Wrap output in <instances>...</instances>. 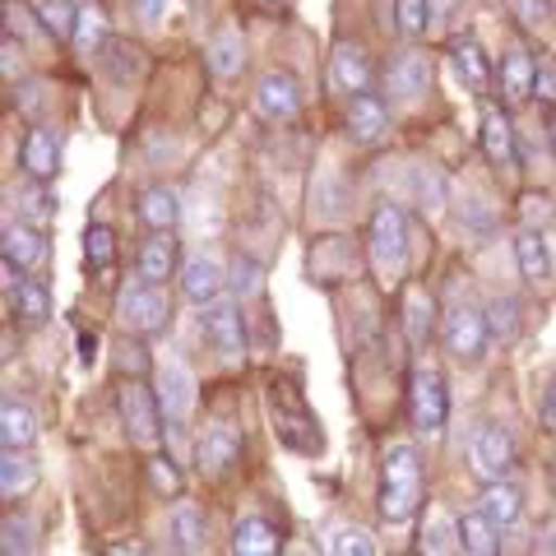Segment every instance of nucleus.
Listing matches in <instances>:
<instances>
[{
  "label": "nucleus",
  "instance_id": "nucleus-22",
  "mask_svg": "<svg viewBox=\"0 0 556 556\" xmlns=\"http://www.w3.org/2000/svg\"><path fill=\"white\" fill-rule=\"evenodd\" d=\"M208 70H214L218 79H232L241 75V65H247V42H241V33L237 28H223L214 33V42H208Z\"/></svg>",
  "mask_w": 556,
  "mask_h": 556
},
{
  "label": "nucleus",
  "instance_id": "nucleus-53",
  "mask_svg": "<svg viewBox=\"0 0 556 556\" xmlns=\"http://www.w3.org/2000/svg\"><path fill=\"white\" fill-rule=\"evenodd\" d=\"M274 5H278V0H274Z\"/></svg>",
  "mask_w": 556,
  "mask_h": 556
},
{
  "label": "nucleus",
  "instance_id": "nucleus-19",
  "mask_svg": "<svg viewBox=\"0 0 556 556\" xmlns=\"http://www.w3.org/2000/svg\"><path fill=\"white\" fill-rule=\"evenodd\" d=\"M56 163H61V144H56V135L51 130H28L24 139V172H28V181H51L56 177Z\"/></svg>",
  "mask_w": 556,
  "mask_h": 556
},
{
  "label": "nucleus",
  "instance_id": "nucleus-43",
  "mask_svg": "<svg viewBox=\"0 0 556 556\" xmlns=\"http://www.w3.org/2000/svg\"><path fill=\"white\" fill-rule=\"evenodd\" d=\"M533 93L556 108V70H552V65H538V84H533Z\"/></svg>",
  "mask_w": 556,
  "mask_h": 556
},
{
  "label": "nucleus",
  "instance_id": "nucleus-23",
  "mask_svg": "<svg viewBox=\"0 0 556 556\" xmlns=\"http://www.w3.org/2000/svg\"><path fill=\"white\" fill-rule=\"evenodd\" d=\"M459 547L468 556H496L501 552V529L482 510H468V515H459Z\"/></svg>",
  "mask_w": 556,
  "mask_h": 556
},
{
  "label": "nucleus",
  "instance_id": "nucleus-50",
  "mask_svg": "<svg viewBox=\"0 0 556 556\" xmlns=\"http://www.w3.org/2000/svg\"><path fill=\"white\" fill-rule=\"evenodd\" d=\"M108 556H144V547H135V543H121V547H112Z\"/></svg>",
  "mask_w": 556,
  "mask_h": 556
},
{
  "label": "nucleus",
  "instance_id": "nucleus-18",
  "mask_svg": "<svg viewBox=\"0 0 556 556\" xmlns=\"http://www.w3.org/2000/svg\"><path fill=\"white\" fill-rule=\"evenodd\" d=\"M404 329L413 348H427L437 334V302H431L427 288H408L404 292Z\"/></svg>",
  "mask_w": 556,
  "mask_h": 556
},
{
  "label": "nucleus",
  "instance_id": "nucleus-42",
  "mask_svg": "<svg viewBox=\"0 0 556 556\" xmlns=\"http://www.w3.org/2000/svg\"><path fill=\"white\" fill-rule=\"evenodd\" d=\"M228 283H232V292H237V298H251V292L260 288V269L251 265V260H237V265H232V278H228Z\"/></svg>",
  "mask_w": 556,
  "mask_h": 556
},
{
  "label": "nucleus",
  "instance_id": "nucleus-8",
  "mask_svg": "<svg viewBox=\"0 0 556 556\" xmlns=\"http://www.w3.org/2000/svg\"><path fill=\"white\" fill-rule=\"evenodd\" d=\"M255 112L269 121V126H288L302 112V84L288 75V70H269L265 79L255 84Z\"/></svg>",
  "mask_w": 556,
  "mask_h": 556
},
{
  "label": "nucleus",
  "instance_id": "nucleus-3",
  "mask_svg": "<svg viewBox=\"0 0 556 556\" xmlns=\"http://www.w3.org/2000/svg\"><path fill=\"white\" fill-rule=\"evenodd\" d=\"M408 417L422 437H437L450 417V394H445V380L437 367H413L408 380Z\"/></svg>",
  "mask_w": 556,
  "mask_h": 556
},
{
  "label": "nucleus",
  "instance_id": "nucleus-34",
  "mask_svg": "<svg viewBox=\"0 0 556 556\" xmlns=\"http://www.w3.org/2000/svg\"><path fill=\"white\" fill-rule=\"evenodd\" d=\"M84 260H89V269L102 274V278L116 269V237H112V228L93 223V228L84 232Z\"/></svg>",
  "mask_w": 556,
  "mask_h": 556
},
{
  "label": "nucleus",
  "instance_id": "nucleus-6",
  "mask_svg": "<svg viewBox=\"0 0 556 556\" xmlns=\"http://www.w3.org/2000/svg\"><path fill=\"white\" fill-rule=\"evenodd\" d=\"M468 464H473V473L482 482H506V473L515 468V441L506 427L486 422L473 431V441H468Z\"/></svg>",
  "mask_w": 556,
  "mask_h": 556
},
{
  "label": "nucleus",
  "instance_id": "nucleus-1",
  "mask_svg": "<svg viewBox=\"0 0 556 556\" xmlns=\"http://www.w3.org/2000/svg\"><path fill=\"white\" fill-rule=\"evenodd\" d=\"M417 506H422V464L408 441H394L380 464V515L390 525H404Z\"/></svg>",
  "mask_w": 556,
  "mask_h": 556
},
{
  "label": "nucleus",
  "instance_id": "nucleus-32",
  "mask_svg": "<svg viewBox=\"0 0 556 556\" xmlns=\"http://www.w3.org/2000/svg\"><path fill=\"white\" fill-rule=\"evenodd\" d=\"M38 482V464H33L24 450H5V459H0V486H5V496H24L28 486Z\"/></svg>",
  "mask_w": 556,
  "mask_h": 556
},
{
  "label": "nucleus",
  "instance_id": "nucleus-13",
  "mask_svg": "<svg viewBox=\"0 0 556 556\" xmlns=\"http://www.w3.org/2000/svg\"><path fill=\"white\" fill-rule=\"evenodd\" d=\"M329 70H334V84L343 93H371V79H376V70H371V56L362 47H353V42H343L339 51H334V61H329Z\"/></svg>",
  "mask_w": 556,
  "mask_h": 556
},
{
  "label": "nucleus",
  "instance_id": "nucleus-4",
  "mask_svg": "<svg viewBox=\"0 0 556 556\" xmlns=\"http://www.w3.org/2000/svg\"><path fill=\"white\" fill-rule=\"evenodd\" d=\"M121 422H126L135 445H159V437H163L159 390H149L144 380H126V386H121Z\"/></svg>",
  "mask_w": 556,
  "mask_h": 556
},
{
  "label": "nucleus",
  "instance_id": "nucleus-36",
  "mask_svg": "<svg viewBox=\"0 0 556 556\" xmlns=\"http://www.w3.org/2000/svg\"><path fill=\"white\" fill-rule=\"evenodd\" d=\"M149 486H153L159 496L177 501V496H181V486H186V478H181V468L172 464L167 455H153V459H149Z\"/></svg>",
  "mask_w": 556,
  "mask_h": 556
},
{
  "label": "nucleus",
  "instance_id": "nucleus-44",
  "mask_svg": "<svg viewBox=\"0 0 556 556\" xmlns=\"http://www.w3.org/2000/svg\"><path fill=\"white\" fill-rule=\"evenodd\" d=\"M0 70H5V79H14V70H20V47L5 33V42H0Z\"/></svg>",
  "mask_w": 556,
  "mask_h": 556
},
{
  "label": "nucleus",
  "instance_id": "nucleus-27",
  "mask_svg": "<svg viewBox=\"0 0 556 556\" xmlns=\"http://www.w3.org/2000/svg\"><path fill=\"white\" fill-rule=\"evenodd\" d=\"M496 529L519 519V486L515 482H482V506H478Z\"/></svg>",
  "mask_w": 556,
  "mask_h": 556
},
{
  "label": "nucleus",
  "instance_id": "nucleus-38",
  "mask_svg": "<svg viewBox=\"0 0 556 556\" xmlns=\"http://www.w3.org/2000/svg\"><path fill=\"white\" fill-rule=\"evenodd\" d=\"M455 538H459V519L437 515V519H431V525L422 529V552H427V556H445L450 547H455Z\"/></svg>",
  "mask_w": 556,
  "mask_h": 556
},
{
  "label": "nucleus",
  "instance_id": "nucleus-10",
  "mask_svg": "<svg viewBox=\"0 0 556 556\" xmlns=\"http://www.w3.org/2000/svg\"><path fill=\"white\" fill-rule=\"evenodd\" d=\"M159 404L167 422H186L190 408H195V376L181 362H163L159 367Z\"/></svg>",
  "mask_w": 556,
  "mask_h": 556
},
{
  "label": "nucleus",
  "instance_id": "nucleus-14",
  "mask_svg": "<svg viewBox=\"0 0 556 556\" xmlns=\"http://www.w3.org/2000/svg\"><path fill=\"white\" fill-rule=\"evenodd\" d=\"M181 218V195L172 186H149L144 195H139V223L153 232H172Z\"/></svg>",
  "mask_w": 556,
  "mask_h": 556
},
{
  "label": "nucleus",
  "instance_id": "nucleus-11",
  "mask_svg": "<svg viewBox=\"0 0 556 556\" xmlns=\"http://www.w3.org/2000/svg\"><path fill=\"white\" fill-rule=\"evenodd\" d=\"M223 288H228V278H223V265L214 255H190L181 265V292L195 306H208L223 298Z\"/></svg>",
  "mask_w": 556,
  "mask_h": 556
},
{
  "label": "nucleus",
  "instance_id": "nucleus-17",
  "mask_svg": "<svg viewBox=\"0 0 556 556\" xmlns=\"http://www.w3.org/2000/svg\"><path fill=\"white\" fill-rule=\"evenodd\" d=\"M237 455H241V441H237V431L232 427H208L204 437H200V468L204 473H228V468L237 464Z\"/></svg>",
  "mask_w": 556,
  "mask_h": 556
},
{
  "label": "nucleus",
  "instance_id": "nucleus-25",
  "mask_svg": "<svg viewBox=\"0 0 556 556\" xmlns=\"http://www.w3.org/2000/svg\"><path fill=\"white\" fill-rule=\"evenodd\" d=\"M42 255H47L42 232L33 228V223H10V228H5V260H10V265L33 269Z\"/></svg>",
  "mask_w": 556,
  "mask_h": 556
},
{
  "label": "nucleus",
  "instance_id": "nucleus-9",
  "mask_svg": "<svg viewBox=\"0 0 556 556\" xmlns=\"http://www.w3.org/2000/svg\"><path fill=\"white\" fill-rule=\"evenodd\" d=\"M204 334L208 343L218 348L228 362H241V353H247V334H241V311L232 302H208L204 306Z\"/></svg>",
  "mask_w": 556,
  "mask_h": 556
},
{
  "label": "nucleus",
  "instance_id": "nucleus-26",
  "mask_svg": "<svg viewBox=\"0 0 556 556\" xmlns=\"http://www.w3.org/2000/svg\"><path fill=\"white\" fill-rule=\"evenodd\" d=\"M0 441H5V450H28L38 441V417H33V408L10 399V404L0 408Z\"/></svg>",
  "mask_w": 556,
  "mask_h": 556
},
{
  "label": "nucleus",
  "instance_id": "nucleus-16",
  "mask_svg": "<svg viewBox=\"0 0 556 556\" xmlns=\"http://www.w3.org/2000/svg\"><path fill=\"white\" fill-rule=\"evenodd\" d=\"M278 543H283L278 529L260 515L237 519V529H232V556H278Z\"/></svg>",
  "mask_w": 556,
  "mask_h": 556
},
{
  "label": "nucleus",
  "instance_id": "nucleus-40",
  "mask_svg": "<svg viewBox=\"0 0 556 556\" xmlns=\"http://www.w3.org/2000/svg\"><path fill=\"white\" fill-rule=\"evenodd\" d=\"M334 556H376V538L367 529H339L334 543H329Z\"/></svg>",
  "mask_w": 556,
  "mask_h": 556
},
{
  "label": "nucleus",
  "instance_id": "nucleus-20",
  "mask_svg": "<svg viewBox=\"0 0 556 556\" xmlns=\"http://www.w3.org/2000/svg\"><path fill=\"white\" fill-rule=\"evenodd\" d=\"M172 269H177V241H172V232H153L139 251V278L159 288L172 278Z\"/></svg>",
  "mask_w": 556,
  "mask_h": 556
},
{
  "label": "nucleus",
  "instance_id": "nucleus-35",
  "mask_svg": "<svg viewBox=\"0 0 556 556\" xmlns=\"http://www.w3.org/2000/svg\"><path fill=\"white\" fill-rule=\"evenodd\" d=\"M394 24L404 38H422L431 28V5L427 0H394Z\"/></svg>",
  "mask_w": 556,
  "mask_h": 556
},
{
  "label": "nucleus",
  "instance_id": "nucleus-48",
  "mask_svg": "<svg viewBox=\"0 0 556 556\" xmlns=\"http://www.w3.org/2000/svg\"><path fill=\"white\" fill-rule=\"evenodd\" d=\"M167 10V0H139V14H144V24H159Z\"/></svg>",
  "mask_w": 556,
  "mask_h": 556
},
{
  "label": "nucleus",
  "instance_id": "nucleus-45",
  "mask_svg": "<svg viewBox=\"0 0 556 556\" xmlns=\"http://www.w3.org/2000/svg\"><path fill=\"white\" fill-rule=\"evenodd\" d=\"M24 538H28L24 519H5V556H14V547H24Z\"/></svg>",
  "mask_w": 556,
  "mask_h": 556
},
{
  "label": "nucleus",
  "instance_id": "nucleus-33",
  "mask_svg": "<svg viewBox=\"0 0 556 556\" xmlns=\"http://www.w3.org/2000/svg\"><path fill=\"white\" fill-rule=\"evenodd\" d=\"M390 84H394V93H404V98L427 93V84H431V65H427V56H399L394 70H390Z\"/></svg>",
  "mask_w": 556,
  "mask_h": 556
},
{
  "label": "nucleus",
  "instance_id": "nucleus-49",
  "mask_svg": "<svg viewBox=\"0 0 556 556\" xmlns=\"http://www.w3.org/2000/svg\"><path fill=\"white\" fill-rule=\"evenodd\" d=\"M525 214H529V218H533V214L543 218V214H547V200H543V195H525Z\"/></svg>",
  "mask_w": 556,
  "mask_h": 556
},
{
  "label": "nucleus",
  "instance_id": "nucleus-47",
  "mask_svg": "<svg viewBox=\"0 0 556 556\" xmlns=\"http://www.w3.org/2000/svg\"><path fill=\"white\" fill-rule=\"evenodd\" d=\"M543 427H552V431H556V380H552L547 394H543Z\"/></svg>",
  "mask_w": 556,
  "mask_h": 556
},
{
  "label": "nucleus",
  "instance_id": "nucleus-29",
  "mask_svg": "<svg viewBox=\"0 0 556 556\" xmlns=\"http://www.w3.org/2000/svg\"><path fill=\"white\" fill-rule=\"evenodd\" d=\"M10 306H14V316H20V320L42 325L51 316V292H47L42 278H24V283L10 292Z\"/></svg>",
  "mask_w": 556,
  "mask_h": 556
},
{
  "label": "nucleus",
  "instance_id": "nucleus-31",
  "mask_svg": "<svg viewBox=\"0 0 556 556\" xmlns=\"http://www.w3.org/2000/svg\"><path fill=\"white\" fill-rule=\"evenodd\" d=\"M79 47V56H93V51L108 42V14H102V5H79L75 14V38H70Z\"/></svg>",
  "mask_w": 556,
  "mask_h": 556
},
{
  "label": "nucleus",
  "instance_id": "nucleus-5",
  "mask_svg": "<svg viewBox=\"0 0 556 556\" xmlns=\"http://www.w3.org/2000/svg\"><path fill=\"white\" fill-rule=\"evenodd\" d=\"M167 316H172V306H167V298L153 283L121 288V298H116L121 329H130V334H159V329L167 325Z\"/></svg>",
  "mask_w": 556,
  "mask_h": 556
},
{
  "label": "nucleus",
  "instance_id": "nucleus-37",
  "mask_svg": "<svg viewBox=\"0 0 556 556\" xmlns=\"http://www.w3.org/2000/svg\"><path fill=\"white\" fill-rule=\"evenodd\" d=\"M38 14H42V28L56 33V38H75V5L70 0H38Z\"/></svg>",
  "mask_w": 556,
  "mask_h": 556
},
{
  "label": "nucleus",
  "instance_id": "nucleus-46",
  "mask_svg": "<svg viewBox=\"0 0 556 556\" xmlns=\"http://www.w3.org/2000/svg\"><path fill=\"white\" fill-rule=\"evenodd\" d=\"M515 10L525 14V24H543V14H547L543 0H515Z\"/></svg>",
  "mask_w": 556,
  "mask_h": 556
},
{
  "label": "nucleus",
  "instance_id": "nucleus-15",
  "mask_svg": "<svg viewBox=\"0 0 556 556\" xmlns=\"http://www.w3.org/2000/svg\"><path fill=\"white\" fill-rule=\"evenodd\" d=\"M482 153L492 159L496 167H515V130H510V116L501 108H486L482 112Z\"/></svg>",
  "mask_w": 556,
  "mask_h": 556
},
{
  "label": "nucleus",
  "instance_id": "nucleus-41",
  "mask_svg": "<svg viewBox=\"0 0 556 556\" xmlns=\"http://www.w3.org/2000/svg\"><path fill=\"white\" fill-rule=\"evenodd\" d=\"M24 214L33 218V223H47V218H56V200H51V190H47V181H33V186H24Z\"/></svg>",
  "mask_w": 556,
  "mask_h": 556
},
{
  "label": "nucleus",
  "instance_id": "nucleus-51",
  "mask_svg": "<svg viewBox=\"0 0 556 556\" xmlns=\"http://www.w3.org/2000/svg\"><path fill=\"white\" fill-rule=\"evenodd\" d=\"M547 135H552V149H556V112L547 116Z\"/></svg>",
  "mask_w": 556,
  "mask_h": 556
},
{
  "label": "nucleus",
  "instance_id": "nucleus-30",
  "mask_svg": "<svg viewBox=\"0 0 556 556\" xmlns=\"http://www.w3.org/2000/svg\"><path fill=\"white\" fill-rule=\"evenodd\" d=\"M167 533H172V543L181 547V556H200L204 552V515L195 506H177V510H172Z\"/></svg>",
  "mask_w": 556,
  "mask_h": 556
},
{
  "label": "nucleus",
  "instance_id": "nucleus-7",
  "mask_svg": "<svg viewBox=\"0 0 556 556\" xmlns=\"http://www.w3.org/2000/svg\"><path fill=\"white\" fill-rule=\"evenodd\" d=\"M441 339H445V353L459 357V362H478L486 353V339H492V329H486V316L473 306H450L445 311V325H441Z\"/></svg>",
  "mask_w": 556,
  "mask_h": 556
},
{
  "label": "nucleus",
  "instance_id": "nucleus-39",
  "mask_svg": "<svg viewBox=\"0 0 556 556\" xmlns=\"http://www.w3.org/2000/svg\"><path fill=\"white\" fill-rule=\"evenodd\" d=\"M486 329H492L496 339H515L519 334V306L510 302V298H496L492 306H486Z\"/></svg>",
  "mask_w": 556,
  "mask_h": 556
},
{
  "label": "nucleus",
  "instance_id": "nucleus-24",
  "mask_svg": "<svg viewBox=\"0 0 556 556\" xmlns=\"http://www.w3.org/2000/svg\"><path fill=\"white\" fill-rule=\"evenodd\" d=\"M515 265H519V274H525L529 283H543V278L552 274V255H547L543 232L525 228V232L515 237Z\"/></svg>",
  "mask_w": 556,
  "mask_h": 556
},
{
  "label": "nucleus",
  "instance_id": "nucleus-12",
  "mask_svg": "<svg viewBox=\"0 0 556 556\" xmlns=\"http://www.w3.org/2000/svg\"><path fill=\"white\" fill-rule=\"evenodd\" d=\"M386 130H390V112L376 93H357L348 102V135H353L357 144H376Z\"/></svg>",
  "mask_w": 556,
  "mask_h": 556
},
{
  "label": "nucleus",
  "instance_id": "nucleus-2",
  "mask_svg": "<svg viewBox=\"0 0 556 556\" xmlns=\"http://www.w3.org/2000/svg\"><path fill=\"white\" fill-rule=\"evenodd\" d=\"M367 251H371V269L380 283H399L408 269V218L399 204H380L371 214L367 228Z\"/></svg>",
  "mask_w": 556,
  "mask_h": 556
},
{
  "label": "nucleus",
  "instance_id": "nucleus-21",
  "mask_svg": "<svg viewBox=\"0 0 556 556\" xmlns=\"http://www.w3.org/2000/svg\"><path fill=\"white\" fill-rule=\"evenodd\" d=\"M533 84H538V61L529 51H510V56L501 61V98L515 108V102H525L533 93Z\"/></svg>",
  "mask_w": 556,
  "mask_h": 556
},
{
  "label": "nucleus",
  "instance_id": "nucleus-52",
  "mask_svg": "<svg viewBox=\"0 0 556 556\" xmlns=\"http://www.w3.org/2000/svg\"><path fill=\"white\" fill-rule=\"evenodd\" d=\"M298 556H311V552H298Z\"/></svg>",
  "mask_w": 556,
  "mask_h": 556
},
{
  "label": "nucleus",
  "instance_id": "nucleus-28",
  "mask_svg": "<svg viewBox=\"0 0 556 556\" xmlns=\"http://www.w3.org/2000/svg\"><path fill=\"white\" fill-rule=\"evenodd\" d=\"M450 56H455V70H459V79L468 84L473 93H482L486 84H492V65H486L482 56V47L473 38H459L455 47H450Z\"/></svg>",
  "mask_w": 556,
  "mask_h": 556
}]
</instances>
